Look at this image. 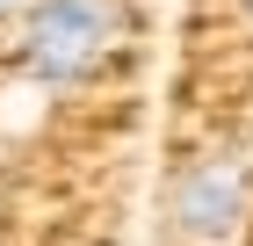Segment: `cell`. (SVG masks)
<instances>
[{"mask_svg": "<svg viewBox=\"0 0 253 246\" xmlns=\"http://www.w3.org/2000/svg\"><path fill=\"white\" fill-rule=\"evenodd\" d=\"M116 44H123L116 0H37L15 37V73L37 87H80L116 58Z\"/></svg>", "mask_w": 253, "mask_h": 246, "instance_id": "obj_1", "label": "cell"}, {"mask_svg": "<svg viewBox=\"0 0 253 246\" xmlns=\"http://www.w3.org/2000/svg\"><path fill=\"white\" fill-rule=\"evenodd\" d=\"M174 232L188 239H232L239 217H246V167L239 159H195V167L174 174Z\"/></svg>", "mask_w": 253, "mask_h": 246, "instance_id": "obj_2", "label": "cell"}]
</instances>
